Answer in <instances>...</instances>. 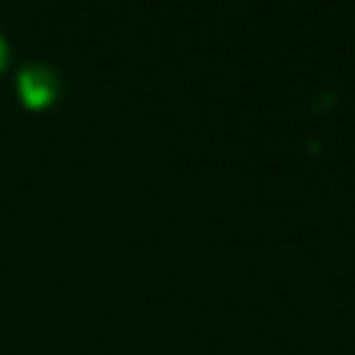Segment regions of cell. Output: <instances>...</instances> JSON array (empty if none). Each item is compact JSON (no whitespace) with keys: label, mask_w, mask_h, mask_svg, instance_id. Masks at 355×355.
<instances>
[{"label":"cell","mask_w":355,"mask_h":355,"mask_svg":"<svg viewBox=\"0 0 355 355\" xmlns=\"http://www.w3.org/2000/svg\"><path fill=\"white\" fill-rule=\"evenodd\" d=\"M17 86H19V97L31 108L53 103L58 89H61L55 69L47 67V64H28V67H22L19 75H17Z\"/></svg>","instance_id":"1"},{"label":"cell","mask_w":355,"mask_h":355,"mask_svg":"<svg viewBox=\"0 0 355 355\" xmlns=\"http://www.w3.org/2000/svg\"><path fill=\"white\" fill-rule=\"evenodd\" d=\"M3 61H6V39L0 36V67H3Z\"/></svg>","instance_id":"2"}]
</instances>
